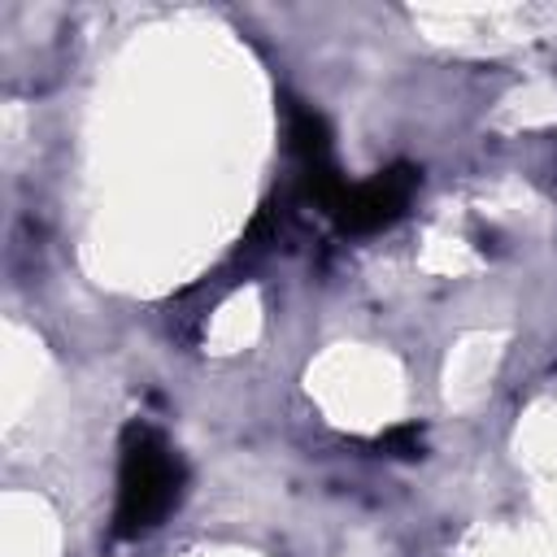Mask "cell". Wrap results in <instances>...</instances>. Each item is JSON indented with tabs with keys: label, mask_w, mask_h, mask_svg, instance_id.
<instances>
[{
	"label": "cell",
	"mask_w": 557,
	"mask_h": 557,
	"mask_svg": "<svg viewBox=\"0 0 557 557\" xmlns=\"http://www.w3.org/2000/svg\"><path fill=\"white\" fill-rule=\"evenodd\" d=\"M413 191H418V170L400 161V165L379 170L366 183H348V191H344V200L335 205L331 218L344 235H374L409 209Z\"/></svg>",
	"instance_id": "cell-2"
},
{
	"label": "cell",
	"mask_w": 557,
	"mask_h": 557,
	"mask_svg": "<svg viewBox=\"0 0 557 557\" xmlns=\"http://www.w3.org/2000/svg\"><path fill=\"white\" fill-rule=\"evenodd\" d=\"M187 492V466L170 448L161 431L148 422H131L117 444V500H113V535L139 540L157 531Z\"/></svg>",
	"instance_id": "cell-1"
},
{
	"label": "cell",
	"mask_w": 557,
	"mask_h": 557,
	"mask_svg": "<svg viewBox=\"0 0 557 557\" xmlns=\"http://www.w3.org/2000/svg\"><path fill=\"white\" fill-rule=\"evenodd\" d=\"M287 144L300 161V170H313V165H326L331 161V126L318 109L309 104H292L287 109Z\"/></svg>",
	"instance_id": "cell-3"
},
{
	"label": "cell",
	"mask_w": 557,
	"mask_h": 557,
	"mask_svg": "<svg viewBox=\"0 0 557 557\" xmlns=\"http://www.w3.org/2000/svg\"><path fill=\"white\" fill-rule=\"evenodd\" d=\"M379 448L387 453V457H405V461H413V457H422V431L409 422V426H392L383 440H379Z\"/></svg>",
	"instance_id": "cell-4"
}]
</instances>
